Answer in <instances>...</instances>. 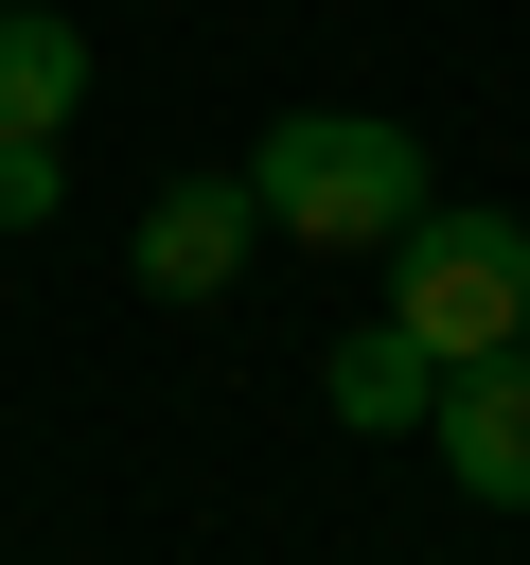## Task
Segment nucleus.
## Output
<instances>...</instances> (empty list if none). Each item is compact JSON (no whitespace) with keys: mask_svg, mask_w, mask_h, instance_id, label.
<instances>
[{"mask_svg":"<svg viewBox=\"0 0 530 565\" xmlns=\"http://www.w3.org/2000/svg\"><path fill=\"white\" fill-rule=\"evenodd\" d=\"M247 212H265L283 247H389V230L424 212V141L371 124V106H283V124L247 141Z\"/></svg>","mask_w":530,"mask_h":565,"instance_id":"1","label":"nucleus"},{"mask_svg":"<svg viewBox=\"0 0 530 565\" xmlns=\"http://www.w3.org/2000/svg\"><path fill=\"white\" fill-rule=\"evenodd\" d=\"M389 318L442 353V371H477V353H530V212H406L389 230Z\"/></svg>","mask_w":530,"mask_h":565,"instance_id":"2","label":"nucleus"},{"mask_svg":"<svg viewBox=\"0 0 530 565\" xmlns=\"http://www.w3.org/2000/svg\"><path fill=\"white\" fill-rule=\"evenodd\" d=\"M424 441H442V477H459L477 512H530V353H477V371H442Z\"/></svg>","mask_w":530,"mask_h":565,"instance_id":"3","label":"nucleus"},{"mask_svg":"<svg viewBox=\"0 0 530 565\" xmlns=\"http://www.w3.org/2000/svg\"><path fill=\"white\" fill-rule=\"evenodd\" d=\"M247 177H177V194H141V300H230L247 282Z\"/></svg>","mask_w":530,"mask_h":565,"instance_id":"4","label":"nucleus"},{"mask_svg":"<svg viewBox=\"0 0 530 565\" xmlns=\"http://www.w3.org/2000/svg\"><path fill=\"white\" fill-rule=\"evenodd\" d=\"M318 406H336V424H371V441H406V424L442 406V353H424L406 318H353V335L318 353Z\"/></svg>","mask_w":530,"mask_h":565,"instance_id":"5","label":"nucleus"},{"mask_svg":"<svg viewBox=\"0 0 530 565\" xmlns=\"http://www.w3.org/2000/svg\"><path fill=\"white\" fill-rule=\"evenodd\" d=\"M71 106H88V35L53 0H0V141H71Z\"/></svg>","mask_w":530,"mask_h":565,"instance_id":"6","label":"nucleus"},{"mask_svg":"<svg viewBox=\"0 0 530 565\" xmlns=\"http://www.w3.org/2000/svg\"><path fill=\"white\" fill-rule=\"evenodd\" d=\"M53 194H71L53 141H0V230H53Z\"/></svg>","mask_w":530,"mask_h":565,"instance_id":"7","label":"nucleus"}]
</instances>
